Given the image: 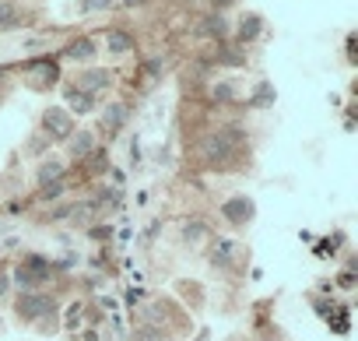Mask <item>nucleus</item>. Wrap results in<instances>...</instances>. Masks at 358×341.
Returning a JSON list of instances; mask_svg holds the SVG:
<instances>
[{
    "instance_id": "13",
    "label": "nucleus",
    "mask_w": 358,
    "mask_h": 341,
    "mask_svg": "<svg viewBox=\"0 0 358 341\" xmlns=\"http://www.w3.org/2000/svg\"><path fill=\"white\" fill-rule=\"evenodd\" d=\"M260 29H264V22H260L257 15H246V18L239 22V32H236V39L246 46V43H253V39L260 36Z\"/></svg>"
},
{
    "instance_id": "10",
    "label": "nucleus",
    "mask_w": 358,
    "mask_h": 341,
    "mask_svg": "<svg viewBox=\"0 0 358 341\" xmlns=\"http://www.w3.org/2000/svg\"><path fill=\"white\" fill-rule=\"evenodd\" d=\"M229 151H232V137H229V134H215V137H208V158H211V162H225Z\"/></svg>"
},
{
    "instance_id": "12",
    "label": "nucleus",
    "mask_w": 358,
    "mask_h": 341,
    "mask_svg": "<svg viewBox=\"0 0 358 341\" xmlns=\"http://www.w3.org/2000/svg\"><path fill=\"white\" fill-rule=\"evenodd\" d=\"M67 106L81 116V113H92L95 109V95H88V92H81V88H67Z\"/></svg>"
},
{
    "instance_id": "20",
    "label": "nucleus",
    "mask_w": 358,
    "mask_h": 341,
    "mask_svg": "<svg viewBox=\"0 0 358 341\" xmlns=\"http://www.w3.org/2000/svg\"><path fill=\"white\" fill-rule=\"evenodd\" d=\"M229 253H232V243L222 239V243L215 246V264H229Z\"/></svg>"
},
{
    "instance_id": "2",
    "label": "nucleus",
    "mask_w": 358,
    "mask_h": 341,
    "mask_svg": "<svg viewBox=\"0 0 358 341\" xmlns=\"http://www.w3.org/2000/svg\"><path fill=\"white\" fill-rule=\"evenodd\" d=\"M43 130L50 141H67L74 134V116L67 109H46L43 113Z\"/></svg>"
},
{
    "instance_id": "27",
    "label": "nucleus",
    "mask_w": 358,
    "mask_h": 341,
    "mask_svg": "<svg viewBox=\"0 0 358 341\" xmlns=\"http://www.w3.org/2000/svg\"><path fill=\"white\" fill-rule=\"evenodd\" d=\"M148 74H162V60H158V57L148 60Z\"/></svg>"
},
{
    "instance_id": "6",
    "label": "nucleus",
    "mask_w": 358,
    "mask_h": 341,
    "mask_svg": "<svg viewBox=\"0 0 358 341\" xmlns=\"http://www.w3.org/2000/svg\"><path fill=\"white\" fill-rule=\"evenodd\" d=\"M127 116H130V109H127L123 102H113V106H106V109H102V116H99V120H102V130H106V134H116V130L127 123Z\"/></svg>"
},
{
    "instance_id": "24",
    "label": "nucleus",
    "mask_w": 358,
    "mask_h": 341,
    "mask_svg": "<svg viewBox=\"0 0 358 341\" xmlns=\"http://www.w3.org/2000/svg\"><path fill=\"white\" fill-rule=\"evenodd\" d=\"M201 232H204V222H190V225H187V232H183V236H187V239H197V236H201Z\"/></svg>"
},
{
    "instance_id": "21",
    "label": "nucleus",
    "mask_w": 358,
    "mask_h": 341,
    "mask_svg": "<svg viewBox=\"0 0 358 341\" xmlns=\"http://www.w3.org/2000/svg\"><path fill=\"white\" fill-rule=\"evenodd\" d=\"M211 99L229 102V99H232V85H225V81H222V85H215V88H211Z\"/></svg>"
},
{
    "instance_id": "1",
    "label": "nucleus",
    "mask_w": 358,
    "mask_h": 341,
    "mask_svg": "<svg viewBox=\"0 0 358 341\" xmlns=\"http://www.w3.org/2000/svg\"><path fill=\"white\" fill-rule=\"evenodd\" d=\"M46 278H50V260L39 257V253L25 257V264H18V271H15V281H18V288H25V292L39 288Z\"/></svg>"
},
{
    "instance_id": "5",
    "label": "nucleus",
    "mask_w": 358,
    "mask_h": 341,
    "mask_svg": "<svg viewBox=\"0 0 358 341\" xmlns=\"http://www.w3.org/2000/svg\"><path fill=\"white\" fill-rule=\"evenodd\" d=\"M74 88H81V92H88V95H95V92H102V88H109V71H102V67H92V71H81L78 74V85Z\"/></svg>"
},
{
    "instance_id": "4",
    "label": "nucleus",
    "mask_w": 358,
    "mask_h": 341,
    "mask_svg": "<svg viewBox=\"0 0 358 341\" xmlns=\"http://www.w3.org/2000/svg\"><path fill=\"white\" fill-rule=\"evenodd\" d=\"M253 201L250 197H232V201H225L222 204V215L229 218V222H236V225H243V222H250L253 218Z\"/></svg>"
},
{
    "instance_id": "30",
    "label": "nucleus",
    "mask_w": 358,
    "mask_h": 341,
    "mask_svg": "<svg viewBox=\"0 0 358 341\" xmlns=\"http://www.w3.org/2000/svg\"><path fill=\"white\" fill-rule=\"evenodd\" d=\"M211 4H215V8H232L236 0H211Z\"/></svg>"
},
{
    "instance_id": "19",
    "label": "nucleus",
    "mask_w": 358,
    "mask_h": 341,
    "mask_svg": "<svg viewBox=\"0 0 358 341\" xmlns=\"http://www.w3.org/2000/svg\"><path fill=\"white\" fill-rule=\"evenodd\" d=\"M267 102H274V88L271 85H260V92L253 95V106H267Z\"/></svg>"
},
{
    "instance_id": "14",
    "label": "nucleus",
    "mask_w": 358,
    "mask_h": 341,
    "mask_svg": "<svg viewBox=\"0 0 358 341\" xmlns=\"http://www.w3.org/2000/svg\"><path fill=\"white\" fill-rule=\"evenodd\" d=\"M60 176H64V165H60L57 158H50V162H43V165H39V183H43V187L57 183Z\"/></svg>"
},
{
    "instance_id": "25",
    "label": "nucleus",
    "mask_w": 358,
    "mask_h": 341,
    "mask_svg": "<svg viewBox=\"0 0 358 341\" xmlns=\"http://www.w3.org/2000/svg\"><path fill=\"white\" fill-rule=\"evenodd\" d=\"M60 194H64V183H60V180L46 187V201H53V197H60Z\"/></svg>"
},
{
    "instance_id": "8",
    "label": "nucleus",
    "mask_w": 358,
    "mask_h": 341,
    "mask_svg": "<svg viewBox=\"0 0 358 341\" xmlns=\"http://www.w3.org/2000/svg\"><path fill=\"white\" fill-rule=\"evenodd\" d=\"M67 141H71V144H67V148H71V158H78V162H85V158L95 151V134H92V130H78V137L71 134Z\"/></svg>"
},
{
    "instance_id": "22",
    "label": "nucleus",
    "mask_w": 358,
    "mask_h": 341,
    "mask_svg": "<svg viewBox=\"0 0 358 341\" xmlns=\"http://www.w3.org/2000/svg\"><path fill=\"white\" fill-rule=\"evenodd\" d=\"M222 64H232L236 67V64H243V53L239 50H222Z\"/></svg>"
},
{
    "instance_id": "7",
    "label": "nucleus",
    "mask_w": 358,
    "mask_h": 341,
    "mask_svg": "<svg viewBox=\"0 0 358 341\" xmlns=\"http://www.w3.org/2000/svg\"><path fill=\"white\" fill-rule=\"evenodd\" d=\"M29 74H32L36 88H50L57 81V64L53 60H36V64H29Z\"/></svg>"
},
{
    "instance_id": "9",
    "label": "nucleus",
    "mask_w": 358,
    "mask_h": 341,
    "mask_svg": "<svg viewBox=\"0 0 358 341\" xmlns=\"http://www.w3.org/2000/svg\"><path fill=\"white\" fill-rule=\"evenodd\" d=\"M197 29H201V36H208V39H225V36H229V22H225L222 15H208Z\"/></svg>"
},
{
    "instance_id": "18",
    "label": "nucleus",
    "mask_w": 358,
    "mask_h": 341,
    "mask_svg": "<svg viewBox=\"0 0 358 341\" xmlns=\"http://www.w3.org/2000/svg\"><path fill=\"white\" fill-rule=\"evenodd\" d=\"M88 165H92L95 173H99V169H106V165H109V155L99 148V151H92V155H88Z\"/></svg>"
},
{
    "instance_id": "28",
    "label": "nucleus",
    "mask_w": 358,
    "mask_h": 341,
    "mask_svg": "<svg viewBox=\"0 0 358 341\" xmlns=\"http://www.w3.org/2000/svg\"><path fill=\"white\" fill-rule=\"evenodd\" d=\"M355 43H358V39H355V32H351V36H348V57H351V60H355Z\"/></svg>"
},
{
    "instance_id": "16",
    "label": "nucleus",
    "mask_w": 358,
    "mask_h": 341,
    "mask_svg": "<svg viewBox=\"0 0 358 341\" xmlns=\"http://www.w3.org/2000/svg\"><path fill=\"white\" fill-rule=\"evenodd\" d=\"M11 25H18V11H15V4L0 0V29H11Z\"/></svg>"
},
{
    "instance_id": "23",
    "label": "nucleus",
    "mask_w": 358,
    "mask_h": 341,
    "mask_svg": "<svg viewBox=\"0 0 358 341\" xmlns=\"http://www.w3.org/2000/svg\"><path fill=\"white\" fill-rule=\"evenodd\" d=\"M316 313L330 320V316H334V302H327V299H316Z\"/></svg>"
},
{
    "instance_id": "29",
    "label": "nucleus",
    "mask_w": 358,
    "mask_h": 341,
    "mask_svg": "<svg viewBox=\"0 0 358 341\" xmlns=\"http://www.w3.org/2000/svg\"><path fill=\"white\" fill-rule=\"evenodd\" d=\"M116 4H123V8H137V4H144V0H116Z\"/></svg>"
},
{
    "instance_id": "11",
    "label": "nucleus",
    "mask_w": 358,
    "mask_h": 341,
    "mask_svg": "<svg viewBox=\"0 0 358 341\" xmlns=\"http://www.w3.org/2000/svg\"><path fill=\"white\" fill-rule=\"evenodd\" d=\"M106 46H109L113 53H130V50H134V32H127V29H113V32L106 36Z\"/></svg>"
},
{
    "instance_id": "17",
    "label": "nucleus",
    "mask_w": 358,
    "mask_h": 341,
    "mask_svg": "<svg viewBox=\"0 0 358 341\" xmlns=\"http://www.w3.org/2000/svg\"><path fill=\"white\" fill-rule=\"evenodd\" d=\"M113 4H116V0H81V11L85 15H95V11H106Z\"/></svg>"
},
{
    "instance_id": "26",
    "label": "nucleus",
    "mask_w": 358,
    "mask_h": 341,
    "mask_svg": "<svg viewBox=\"0 0 358 341\" xmlns=\"http://www.w3.org/2000/svg\"><path fill=\"white\" fill-rule=\"evenodd\" d=\"M337 285H341V288H355V271H344V274L337 278Z\"/></svg>"
},
{
    "instance_id": "3",
    "label": "nucleus",
    "mask_w": 358,
    "mask_h": 341,
    "mask_svg": "<svg viewBox=\"0 0 358 341\" xmlns=\"http://www.w3.org/2000/svg\"><path fill=\"white\" fill-rule=\"evenodd\" d=\"M50 309H53L50 295H39V292H22L18 295V316H25V320H36V316L50 313Z\"/></svg>"
},
{
    "instance_id": "15",
    "label": "nucleus",
    "mask_w": 358,
    "mask_h": 341,
    "mask_svg": "<svg viewBox=\"0 0 358 341\" xmlns=\"http://www.w3.org/2000/svg\"><path fill=\"white\" fill-rule=\"evenodd\" d=\"M67 57H71V60H92V57H95V43H92V39H78V43L67 46Z\"/></svg>"
}]
</instances>
